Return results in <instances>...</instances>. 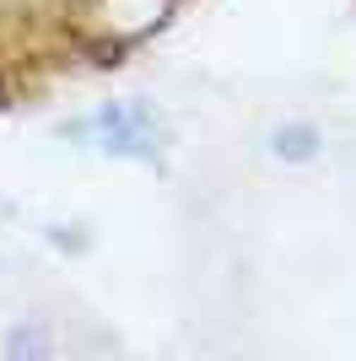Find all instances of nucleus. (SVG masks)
Listing matches in <instances>:
<instances>
[{
  "mask_svg": "<svg viewBox=\"0 0 356 361\" xmlns=\"http://www.w3.org/2000/svg\"><path fill=\"white\" fill-rule=\"evenodd\" d=\"M167 11H173V0H87L81 6L87 27L108 44H130V38L151 32Z\"/></svg>",
  "mask_w": 356,
  "mask_h": 361,
  "instance_id": "1",
  "label": "nucleus"
},
{
  "mask_svg": "<svg viewBox=\"0 0 356 361\" xmlns=\"http://www.w3.org/2000/svg\"><path fill=\"white\" fill-rule=\"evenodd\" d=\"M265 146H270L275 162H313V157L324 151V135H319L313 124H275Z\"/></svg>",
  "mask_w": 356,
  "mask_h": 361,
  "instance_id": "2",
  "label": "nucleus"
},
{
  "mask_svg": "<svg viewBox=\"0 0 356 361\" xmlns=\"http://www.w3.org/2000/svg\"><path fill=\"white\" fill-rule=\"evenodd\" d=\"M54 350V334L44 329V324H16L11 334H6V356L11 361H38Z\"/></svg>",
  "mask_w": 356,
  "mask_h": 361,
  "instance_id": "3",
  "label": "nucleus"
},
{
  "mask_svg": "<svg viewBox=\"0 0 356 361\" xmlns=\"http://www.w3.org/2000/svg\"><path fill=\"white\" fill-rule=\"evenodd\" d=\"M0 281H6V259H0Z\"/></svg>",
  "mask_w": 356,
  "mask_h": 361,
  "instance_id": "4",
  "label": "nucleus"
}]
</instances>
